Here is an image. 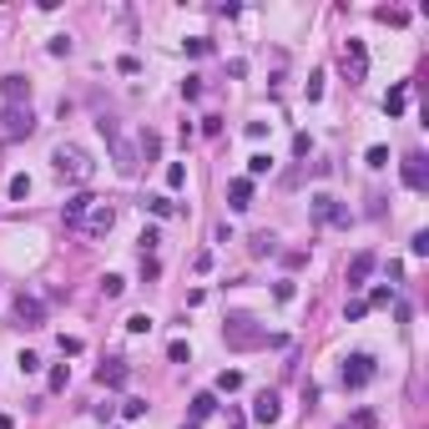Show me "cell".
I'll use <instances>...</instances> for the list:
<instances>
[{
  "instance_id": "obj_1",
  "label": "cell",
  "mask_w": 429,
  "mask_h": 429,
  "mask_svg": "<svg viewBox=\"0 0 429 429\" xmlns=\"http://www.w3.org/2000/svg\"><path fill=\"white\" fill-rule=\"evenodd\" d=\"M223 343L232 354H253V349H263V343H273L268 338V329L257 324L253 313H227V324H223Z\"/></svg>"
},
{
  "instance_id": "obj_2",
  "label": "cell",
  "mask_w": 429,
  "mask_h": 429,
  "mask_svg": "<svg viewBox=\"0 0 429 429\" xmlns=\"http://www.w3.org/2000/svg\"><path fill=\"white\" fill-rule=\"evenodd\" d=\"M51 162H56V172H61L66 182H91V172H96L91 152H86V146H76V142H61L56 152H51Z\"/></svg>"
},
{
  "instance_id": "obj_3",
  "label": "cell",
  "mask_w": 429,
  "mask_h": 429,
  "mask_svg": "<svg viewBox=\"0 0 429 429\" xmlns=\"http://www.w3.org/2000/svg\"><path fill=\"white\" fill-rule=\"evenodd\" d=\"M374 354H349V359H343V389H369V384H374Z\"/></svg>"
},
{
  "instance_id": "obj_4",
  "label": "cell",
  "mask_w": 429,
  "mask_h": 429,
  "mask_svg": "<svg viewBox=\"0 0 429 429\" xmlns=\"http://www.w3.org/2000/svg\"><path fill=\"white\" fill-rule=\"evenodd\" d=\"M10 318H15V329H40L46 324V303H40L36 293H15L10 298Z\"/></svg>"
},
{
  "instance_id": "obj_5",
  "label": "cell",
  "mask_w": 429,
  "mask_h": 429,
  "mask_svg": "<svg viewBox=\"0 0 429 429\" xmlns=\"http://www.w3.org/2000/svg\"><path fill=\"white\" fill-rule=\"evenodd\" d=\"M308 207H313V223H324V227H349V207H343L338 197H329V192H313Z\"/></svg>"
},
{
  "instance_id": "obj_6",
  "label": "cell",
  "mask_w": 429,
  "mask_h": 429,
  "mask_svg": "<svg viewBox=\"0 0 429 429\" xmlns=\"http://www.w3.org/2000/svg\"><path fill=\"white\" fill-rule=\"evenodd\" d=\"M112 227H116V207H112V202H96V207L81 218V227H76V232H86V238H106Z\"/></svg>"
},
{
  "instance_id": "obj_7",
  "label": "cell",
  "mask_w": 429,
  "mask_h": 429,
  "mask_svg": "<svg viewBox=\"0 0 429 429\" xmlns=\"http://www.w3.org/2000/svg\"><path fill=\"white\" fill-rule=\"evenodd\" d=\"M338 66H343V76H349V81H363V76H369V51H363V40H343Z\"/></svg>"
},
{
  "instance_id": "obj_8",
  "label": "cell",
  "mask_w": 429,
  "mask_h": 429,
  "mask_svg": "<svg viewBox=\"0 0 429 429\" xmlns=\"http://www.w3.org/2000/svg\"><path fill=\"white\" fill-rule=\"evenodd\" d=\"M0 132H6L10 142H15V137H31V132H36V112H31V106H6Z\"/></svg>"
},
{
  "instance_id": "obj_9",
  "label": "cell",
  "mask_w": 429,
  "mask_h": 429,
  "mask_svg": "<svg viewBox=\"0 0 429 429\" xmlns=\"http://www.w3.org/2000/svg\"><path fill=\"white\" fill-rule=\"evenodd\" d=\"M399 177H404V187L409 192H424L429 187V162H424V152H409L399 162Z\"/></svg>"
},
{
  "instance_id": "obj_10",
  "label": "cell",
  "mask_w": 429,
  "mask_h": 429,
  "mask_svg": "<svg viewBox=\"0 0 429 429\" xmlns=\"http://www.w3.org/2000/svg\"><path fill=\"white\" fill-rule=\"evenodd\" d=\"M0 96H6V106H31V81L10 71V76H0Z\"/></svg>"
},
{
  "instance_id": "obj_11",
  "label": "cell",
  "mask_w": 429,
  "mask_h": 429,
  "mask_svg": "<svg viewBox=\"0 0 429 429\" xmlns=\"http://www.w3.org/2000/svg\"><path fill=\"white\" fill-rule=\"evenodd\" d=\"M253 419L257 424H278V419H283V399H278L273 389H263V394L253 399Z\"/></svg>"
},
{
  "instance_id": "obj_12",
  "label": "cell",
  "mask_w": 429,
  "mask_h": 429,
  "mask_svg": "<svg viewBox=\"0 0 429 429\" xmlns=\"http://www.w3.org/2000/svg\"><path fill=\"white\" fill-rule=\"evenodd\" d=\"M126 379H132V369H126V359H106L101 369H96V384H101V389H121Z\"/></svg>"
},
{
  "instance_id": "obj_13",
  "label": "cell",
  "mask_w": 429,
  "mask_h": 429,
  "mask_svg": "<svg viewBox=\"0 0 429 429\" xmlns=\"http://www.w3.org/2000/svg\"><path fill=\"white\" fill-rule=\"evenodd\" d=\"M91 207H96V197H91V192H71V197H66V207H61V218H66V227H81V218H86Z\"/></svg>"
},
{
  "instance_id": "obj_14",
  "label": "cell",
  "mask_w": 429,
  "mask_h": 429,
  "mask_svg": "<svg viewBox=\"0 0 429 429\" xmlns=\"http://www.w3.org/2000/svg\"><path fill=\"white\" fill-rule=\"evenodd\" d=\"M374 268H379L374 253H354V263H349V288H363V283L374 278Z\"/></svg>"
},
{
  "instance_id": "obj_15",
  "label": "cell",
  "mask_w": 429,
  "mask_h": 429,
  "mask_svg": "<svg viewBox=\"0 0 429 429\" xmlns=\"http://www.w3.org/2000/svg\"><path fill=\"white\" fill-rule=\"evenodd\" d=\"M112 162H116V172H121V177H132L142 157H137V146L126 142V137H116V142H112Z\"/></svg>"
},
{
  "instance_id": "obj_16",
  "label": "cell",
  "mask_w": 429,
  "mask_h": 429,
  "mask_svg": "<svg viewBox=\"0 0 429 429\" xmlns=\"http://www.w3.org/2000/svg\"><path fill=\"white\" fill-rule=\"evenodd\" d=\"M227 207H232V212L253 207V177H232V182H227Z\"/></svg>"
},
{
  "instance_id": "obj_17",
  "label": "cell",
  "mask_w": 429,
  "mask_h": 429,
  "mask_svg": "<svg viewBox=\"0 0 429 429\" xmlns=\"http://www.w3.org/2000/svg\"><path fill=\"white\" fill-rule=\"evenodd\" d=\"M212 414H218V394L202 389L197 399H192V424H202V419H212Z\"/></svg>"
},
{
  "instance_id": "obj_18",
  "label": "cell",
  "mask_w": 429,
  "mask_h": 429,
  "mask_svg": "<svg viewBox=\"0 0 429 429\" xmlns=\"http://www.w3.org/2000/svg\"><path fill=\"white\" fill-rule=\"evenodd\" d=\"M384 112H389V116H404V112H409V86H404V81L394 86L389 96H384Z\"/></svg>"
},
{
  "instance_id": "obj_19",
  "label": "cell",
  "mask_w": 429,
  "mask_h": 429,
  "mask_svg": "<svg viewBox=\"0 0 429 429\" xmlns=\"http://www.w3.org/2000/svg\"><path fill=\"white\" fill-rule=\"evenodd\" d=\"M248 253H253V257H273V253H278V238H273V232H253V238H248Z\"/></svg>"
},
{
  "instance_id": "obj_20",
  "label": "cell",
  "mask_w": 429,
  "mask_h": 429,
  "mask_svg": "<svg viewBox=\"0 0 429 429\" xmlns=\"http://www.w3.org/2000/svg\"><path fill=\"white\" fill-rule=\"evenodd\" d=\"M142 207H146V212H157V218H177V202H172V197H162V192H157V197H146Z\"/></svg>"
},
{
  "instance_id": "obj_21",
  "label": "cell",
  "mask_w": 429,
  "mask_h": 429,
  "mask_svg": "<svg viewBox=\"0 0 429 429\" xmlns=\"http://www.w3.org/2000/svg\"><path fill=\"white\" fill-rule=\"evenodd\" d=\"M6 192H10L15 202H26V197H31V177H26V172H15V177L6 182Z\"/></svg>"
},
{
  "instance_id": "obj_22",
  "label": "cell",
  "mask_w": 429,
  "mask_h": 429,
  "mask_svg": "<svg viewBox=\"0 0 429 429\" xmlns=\"http://www.w3.org/2000/svg\"><path fill=\"white\" fill-rule=\"evenodd\" d=\"M157 152H162V137H157V132H146V137L137 142V157H146V162H157Z\"/></svg>"
},
{
  "instance_id": "obj_23",
  "label": "cell",
  "mask_w": 429,
  "mask_h": 429,
  "mask_svg": "<svg viewBox=\"0 0 429 429\" xmlns=\"http://www.w3.org/2000/svg\"><path fill=\"white\" fill-rule=\"evenodd\" d=\"M238 389H243V374L238 369H223L218 374V394H238Z\"/></svg>"
},
{
  "instance_id": "obj_24",
  "label": "cell",
  "mask_w": 429,
  "mask_h": 429,
  "mask_svg": "<svg viewBox=\"0 0 429 429\" xmlns=\"http://www.w3.org/2000/svg\"><path fill=\"white\" fill-rule=\"evenodd\" d=\"M268 172H273V157L268 152H253L248 157V177H268Z\"/></svg>"
},
{
  "instance_id": "obj_25",
  "label": "cell",
  "mask_w": 429,
  "mask_h": 429,
  "mask_svg": "<svg viewBox=\"0 0 429 429\" xmlns=\"http://www.w3.org/2000/svg\"><path fill=\"white\" fill-rule=\"evenodd\" d=\"M363 162H369L374 172H379V167H389V146H369V152H363Z\"/></svg>"
},
{
  "instance_id": "obj_26",
  "label": "cell",
  "mask_w": 429,
  "mask_h": 429,
  "mask_svg": "<svg viewBox=\"0 0 429 429\" xmlns=\"http://www.w3.org/2000/svg\"><path fill=\"white\" fill-rule=\"evenodd\" d=\"M121 288H126V278H116V273L101 278V293H106V298H121Z\"/></svg>"
},
{
  "instance_id": "obj_27",
  "label": "cell",
  "mask_w": 429,
  "mask_h": 429,
  "mask_svg": "<svg viewBox=\"0 0 429 429\" xmlns=\"http://www.w3.org/2000/svg\"><path fill=\"white\" fill-rule=\"evenodd\" d=\"M137 243H142V257H152L162 238H157V227H142V238H137Z\"/></svg>"
},
{
  "instance_id": "obj_28",
  "label": "cell",
  "mask_w": 429,
  "mask_h": 429,
  "mask_svg": "<svg viewBox=\"0 0 429 429\" xmlns=\"http://www.w3.org/2000/svg\"><path fill=\"white\" fill-rule=\"evenodd\" d=\"M167 359H172V363H187V359H192V349H187L182 338H172V343H167Z\"/></svg>"
},
{
  "instance_id": "obj_29",
  "label": "cell",
  "mask_w": 429,
  "mask_h": 429,
  "mask_svg": "<svg viewBox=\"0 0 429 429\" xmlns=\"http://www.w3.org/2000/svg\"><path fill=\"white\" fill-rule=\"evenodd\" d=\"M126 329H132V333H152V313H132V318H126Z\"/></svg>"
},
{
  "instance_id": "obj_30",
  "label": "cell",
  "mask_w": 429,
  "mask_h": 429,
  "mask_svg": "<svg viewBox=\"0 0 429 429\" xmlns=\"http://www.w3.org/2000/svg\"><path fill=\"white\" fill-rule=\"evenodd\" d=\"M66 379H71V369H66V363H56V369H51V394L66 389Z\"/></svg>"
},
{
  "instance_id": "obj_31",
  "label": "cell",
  "mask_w": 429,
  "mask_h": 429,
  "mask_svg": "<svg viewBox=\"0 0 429 429\" xmlns=\"http://www.w3.org/2000/svg\"><path fill=\"white\" fill-rule=\"evenodd\" d=\"M202 96V76H187L182 81V101H197Z\"/></svg>"
},
{
  "instance_id": "obj_32",
  "label": "cell",
  "mask_w": 429,
  "mask_h": 429,
  "mask_svg": "<svg viewBox=\"0 0 429 429\" xmlns=\"http://www.w3.org/2000/svg\"><path fill=\"white\" fill-rule=\"evenodd\" d=\"M293 293H298V288H293V278H283V283H273V298H278V303H293Z\"/></svg>"
},
{
  "instance_id": "obj_33",
  "label": "cell",
  "mask_w": 429,
  "mask_h": 429,
  "mask_svg": "<svg viewBox=\"0 0 429 429\" xmlns=\"http://www.w3.org/2000/svg\"><path fill=\"white\" fill-rule=\"evenodd\" d=\"M389 298H394V288H374L369 298H363V303H369V308H384V303H389Z\"/></svg>"
},
{
  "instance_id": "obj_34",
  "label": "cell",
  "mask_w": 429,
  "mask_h": 429,
  "mask_svg": "<svg viewBox=\"0 0 429 429\" xmlns=\"http://www.w3.org/2000/svg\"><path fill=\"white\" fill-rule=\"evenodd\" d=\"M182 46H187V56H207V51H212L207 36H192V40H182Z\"/></svg>"
},
{
  "instance_id": "obj_35",
  "label": "cell",
  "mask_w": 429,
  "mask_h": 429,
  "mask_svg": "<svg viewBox=\"0 0 429 429\" xmlns=\"http://www.w3.org/2000/svg\"><path fill=\"white\" fill-rule=\"evenodd\" d=\"M182 182H187V167L172 162V167H167V187H182Z\"/></svg>"
},
{
  "instance_id": "obj_36",
  "label": "cell",
  "mask_w": 429,
  "mask_h": 429,
  "mask_svg": "<svg viewBox=\"0 0 429 429\" xmlns=\"http://www.w3.org/2000/svg\"><path fill=\"white\" fill-rule=\"evenodd\" d=\"M121 414H126V419H142V414H146V399H126Z\"/></svg>"
},
{
  "instance_id": "obj_37",
  "label": "cell",
  "mask_w": 429,
  "mask_h": 429,
  "mask_svg": "<svg viewBox=\"0 0 429 429\" xmlns=\"http://www.w3.org/2000/svg\"><path fill=\"white\" fill-rule=\"evenodd\" d=\"M363 313H369V303H363V298H354V303H349V308H343V318H349V324H359V318H363Z\"/></svg>"
},
{
  "instance_id": "obj_38",
  "label": "cell",
  "mask_w": 429,
  "mask_h": 429,
  "mask_svg": "<svg viewBox=\"0 0 429 429\" xmlns=\"http://www.w3.org/2000/svg\"><path fill=\"white\" fill-rule=\"evenodd\" d=\"M409 253H414V257L429 253V232H414V238H409Z\"/></svg>"
},
{
  "instance_id": "obj_39",
  "label": "cell",
  "mask_w": 429,
  "mask_h": 429,
  "mask_svg": "<svg viewBox=\"0 0 429 429\" xmlns=\"http://www.w3.org/2000/svg\"><path fill=\"white\" fill-rule=\"evenodd\" d=\"M308 152H313V142H308V132H298V137H293V157H308Z\"/></svg>"
},
{
  "instance_id": "obj_40",
  "label": "cell",
  "mask_w": 429,
  "mask_h": 429,
  "mask_svg": "<svg viewBox=\"0 0 429 429\" xmlns=\"http://www.w3.org/2000/svg\"><path fill=\"white\" fill-rule=\"evenodd\" d=\"M51 56H71V36H51Z\"/></svg>"
},
{
  "instance_id": "obj_41",
  "label": "cell",
  "mask_w": 429,
  "mask_h": 429,
  "mask_svg": "<svg viewBox=\"0 0 429 429\" xmlns=\"http://www.w3.org/2000/svg\"><path fill=\"white\" fill-rule=\"evenodd\" d=\"M318 96H324V71L308 76V101H318Z\"/></svg>"
},
{
  "instance_id": "obj_42",
  "label": "cell",
  "mask_w": 429,
  "mask_h": 429,
  "mask_svg": "<svg viewBox=\"0 0 429 429\" xmlns=\"http://www.w3.org/2000/svg\"><path fill=\"white\" fill-rule=\"evenodd\" d=\"M223 132V116H202V137H218Z\"/></svg>"
},
{
  "instance_id": "obj_43",
  "label": "cell",
  "mask_w": 429,
  "mask_h": 429,
  "mask_svg": "<svg viewBox=\"0 0 429 429\" xmlns=\"http://www.w3.org/2000/svg\"><path fill=\"white\" fill-rule=\"evenodd\" d=\"M15 363H20V374H36V369H40V359H36V354H20Z\"/></svg>"
},
{
  "instance_id": "obj_44",
  "label": "cell",
  "mask_w": 429,
  "mask_h": 429,
  "mask_svg": "<svg viewBox=\"0 0 429 429\" xmlns=\"http://www.w3.org/2000/svg\"><path fill=\"white\" fill-rule=\"evenodd\" d=\"M379 20H389V26H404V20H409V15H404V10H389V6H384V10H379Z\"/></svg>"
},
{
  "instance_id": "obj_45",
  "label": "cell",
  "mask_w": 429,
  "mask_h": 429,
  "mask_svg": "<svg viewBox=\"0 0 429 429\" xmlns=\"http://www.w3.org/2000/svg\"><path fill=\"white\" fill-rule=\"evenodd\" d=\"M0 429H15V419H10V414H0Z\"/></svg>"
},
{
  "instance_id": "obj_46",
  "label": "cell",
  "mask_w": 429,
  "mask_h": 429,
  "mask_svg": "<svg viewBox=\"0 0 429 429\" xmlns=\"http://www.w3.org/2000/svg\"><path fill=\"white\" fill-rule=\"evenodd\" d=\"M182 429H197V424H182Z\"/></svg>"
}]
</instances>
